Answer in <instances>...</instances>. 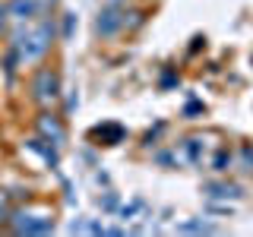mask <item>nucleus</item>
I'll use <instances>...</instances> for the list:
<instances>
[{"mask_svg":"<svg viewBox=\"0 0 253 237\" xmlns=\"http://www.w3.org/2000/svg\"><path fill=\"white\" fill-rule=\"evenodd\" d=\"M57 41V22L54 19H44L38 22L35 29H29V38H26V44H22V60H42L47 51H51V44Z\"/></svg>","mask_w":253,"mask_h":237,"instance_id":"obj_1","label":"nucleus"},{"mask_svg":"<svg viewBox=\"0 0 253 237\" xmlns=\"http://www.w3.org/2000/svg\"><path fill=\"white\" fill-rule=\"evenodd\" d=\"M32 98L38 101V105H54V101L60 98V76L54 73V70L42 67L35 76H32Z\"/></svg>","mask_w":253,"mask_h":237,"instance_id":"obj_2","label":"nucleus"},{"mask_svg":"<svg viewBox=\"0 0 253 237\" xmlns=\"http://www.w3.org/2000/svg\"><path fill=\"white\" fill-rule=\"evenodd\" d=\"M124 10L126 6H114V3H101L98 16H95V35L98 38H114L124 32Z\"/></svg>","mask_w":253,"mask_h":237,"instance_id":"obj_3","label":"nucleus"},{"mask_svg":"<svg viewBox=\"0 0 253 237\" xmlns=\"http://www.w3.org/2000/svg\"><path fill=\"white\" fill-rule=\"evenodd\" d=\"M10 228H13V234H51L54 231V218L32 215V212H13Z\"/></svg>","mask_w":253,"mask_h":237,"instance_id":"obj_4","label":"nucleus"},{"mask_svg":"<svg viewBox=\"0 0 253 237\" xmlns=\"http://www.w3.org/2000/svg\"><path fill=\"white\" fill-rule=\"evenodd\" d=\"M6 13H10V19H16V22H29V19H35V16H42L44 6L38 3V0H10V3H6Z\"/></svg>","mask_w":253,"mask_h":237,"instance_id":"obj_5","label":"nucleus"},{"mask_svg":"<svg viewBox=\"0 0 253 237\" xmlns=\"http://www.w3.org/2000/svg\"><path fill=\"white\" fill-rule=\"evenodd\" d=\"M26 146L32 149L35 155H42V161L47 164V168H60V155H57V142H51V139H44V136H35V139H29Z\"/></svg>","mask_w":253,"mask_h":237,"instance_id":"obj_6","label":"nucleus"},{"mask_svg":"<svg viewBox=\"0 0 253 237\" xmlns=\"http://www.w3.org/2000/svg\"><path fill=\"white\" fill-rule=\"evenodd\" d=\"M38 136H44V139H51V142H60L67 139V130H63V120L60 117H54V114H42L38 117Z\"/></svg>","mask_w":253,"mask_h":237,"instance_id":"obj_7","label":"nucleus"},{"mask_svg":"<svg viewBox=\"0 0 253 237\" xmlns=\"http://www.w3.org/2000/svg\"><path fill=\"white\" fill-rule=\"evenodd\" d=\"M206 196L209 199H241L244 196V190L237 187V184H231V180H212V184H206Z\"/></svg>","mask_w":253,"mask_h":237,"instance_id":"obj_8","label":"nucleus"},{"mask_svg":"<svg viewBox=\"0 0 253 237\" xmlns=\"http://www.w3.org/2000/svg\"><path fill=\"white\" fill-rule=\"evenodd\" d=\"M95 136L105 139V146H117V142L126 136V130L121 123H105V126H95Z\"/></svg>","mask_w":253,"mask_h":237,"instance_id":"obj_9","label":"nucleus"},{"mask_svg":"<svg viewBox=\"0 0 253 237\" xmlns=\"http://www.w3.org/2000/svg\"><path fill=\"white\" fill-rule=\"evenodd\" d=\"M177 231H180V234H215L218 228L209 225V221H203V218H190V221H180Z\"/></svg>","mask_w":253,"mask_h":237,"instance_id":"obj_10","label":"nucleus"},{"mask_svg":"<svg viewBox=\"0 0 253 237\" xmlns=\"http://www.w3.org/2000/svg\"><path fill=\"white\" fill-rule=\"evenodd\" d=\"M180 149H184V158H187V161H190V164H196V161H203V155H206V142H203L200 136H193V139H187V142H184V146H180Z\"/></svg>","mask_w":253,"mask_h":237,"instance_id":"obj_11","label":"nucleus"},{"mask_svg":"<svg viewBox=\"0 0 253 237\" xmlns=\"http://www.w3.org/2000/svg\"><path fill=\"white\" fill-rule=\"evenodd\" d=\"M19 63H26V60H22L19 47H13V44H10V51H6V57H3V73H6V79H10V82H13L16 70H19Z\"/></svg>","mask_w":253,"mask_h":237,"instance_id":"obj_12","label":"nucleus"},{"mask_svg":"<svg viewBox=\"0 0 253 237\" xmlns=\"http://www.w3.org/2000/svg\"><path fill=\"white\" fill-rule=\"evenodd\" d=\"M76 26H79L76 13H63V16H60V41H73Z\"/></svg>","mask_w":253,"mask_h":237,"instance_id":"obj_13","label":"nucleus"},{"mask_svg":"<svg viewBox=\"0 0 253 237\" xmlns=\"http://www.w3.org/2000/svg\"><path fill=\"white\" fill-rule=\"evenodd\" d=\"M142 26H146V13H142V10H130V6H126V10H124V29L126 32H136Z\"/></svg>","mask_w":253,"mask_h":237,"instance_id":"obj_14","label":"nucleus"},{"mask_svg":"<svg viewBox=\"0 0 253 237\" xmlns=\"http://www.w3.org/2000/svg\"><path fill=\"white\" fill-rule=\"evenodd\" d=\"M234 164V155H231V149H218L215 152V161H212V168H215L218 174H225L228 168Z\"/></svg>","mask_w":253,"mask_h":237,"instance_id":"obj_15","label":"nucleus"},{"mask_svg":"<svg viewBox=\"0 0 253 237\" xmlns=\"http://www.w3.org/2000/svg\"><path fill=\"white\" fill-rule=\"evenodd\" d=\"M237 161H241V168H244V171H253V142L241 146V152H237Z\"/></svg>","mask_w":253,"mask_h":237,"instance_id":"obj_16","label":"nucleus"},{"mask_svg":"<svg viewBox=\"0 0 253 237\" xmlns=\"http://www.w3.org/2000/svg\"><path fill=\"white\" fill-rule=\"evenodd\" d=\"M98 205H101L105 212H117V193H105V196L98 199Z\"/></svg>","mask_w":253,"mask_h":237,"instance_id":"obj_17","label":"nucleus"},{"mask_svg":"<svg viewBox=\"0 0 253 237\" xmlns=\"http://www.w3.org/2000/svg\"><path fill=\"white\" fill-rule=\"evenodd\" d=\"M155 161H158V164H177L180 158H177V152H158Z\"/></svg>","mask_w":253,"mask_h":237,"instance_id":"obj_18","label":"nucleus"},{"mask_svg":"<svg viewBox=\"0 0 253 237\" xmlns=\"http://www.w3.org/2000/svg\"><path fill=\"white\" fill-rule=\"evenodd\" d=\"M0 221H10V209H6V193L0 190Z\"/></svg>","mask_w":253,"mask_h":237,"instance_id":"obj_19","label":"nucleus"},{"mask_svg":"<svg viewBox=\"0 0 253 237\" xmlns=\"http://www.w3.org/2000/svg\"><path fill=\"white\" fill-rule=\"evenodd\" d=\"M168 85H180V79L174 76V73H165L162 76V89H168Z\"/></svg>","mask_w":253,"mask_h":237,"instance_id":"obj_20","label":"nucleus"},{"mask_svg":"<svg viewBox=\"0 0 253 237\" xmlns=\"http://www.w3.org/2000/svg\"><path fill=\"white\" fill-rule=\"evenodd\" d=\"M200 111H203V105H196V101H190V105L184 108V114H187V117H193V114H200Z\"/></svg>","mask_w":253,"mask_h":237,"instance_id":"obj_21","label":"nucleus"},{"mask_svg":"<svg viewBox=\"0 0 253 237\" xmlns=\"http://www.w3.org/2000/svg\"><path fill=\"white\" fill-rule=\"evenodd\" d=\"M6 19H10V13H6V6H0V35L6 32Z\"/></svg>","mask_w":253,"mask_h":237,"instance_id":"obj_22","label":"nucleus"},{"mask_svg":"<svg viewBox=\"0 0 253 237\" xmlns=\"http://www.w3.org/2000/svg\"><path fill=\"white\" fill-rule=\"evenodd\" d=\"M76 108H79V95H70V98H67V114L76 111Z\"/></svg>","mask_w":253,"mask_h":237,"instance_id":"obj_23","label":"nucleus"}]
</instances>
